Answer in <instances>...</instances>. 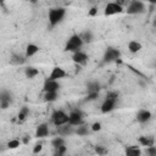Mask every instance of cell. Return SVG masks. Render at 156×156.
<instances>
[{"mask_svg": "<svg viewBox=\"0 0 156 156\" xmlns=\"http://www.w3.org/2000/svg\"><path fill=\"white\" fill-rule=\"evenodd\" d=\"M65 16H66V9H65V7L57 6V7H52V9H50L49 15H48L50 26H51V27L57 26V24L65 18Z\"/></svg>", "mask_w": 156, "mask_h": 156, "instance_id": "cell-1", "label": "cell"}, {"mask_svg": "<svg viewBox=\"0 0 156 156\" xmlns=\"http://www.w3.org/2000/svg\"><path fill=\"white\" fill-rule=\"evenodd\" d=\"M83 46V41L79 37V34H73L68 38V40L66 41L65 45V51H69V52H77L80 50V48Z\"/></svg>", "mask_w": 156, "mask_h": 156, "instance_id": "cell-2", "label": "cell"}, {"mask_svg": "<svg viewBox=\"0 0 156 156\" xmlns=\"http://www.w3.org/2000/svg\"><path fill=\"white\" fill-rule=\"evenodd\" d=\"M145 10H146L145 2H143L140 0H132L127 6L126 12L128 15H139V13H144Z\"/></svg>", "mask_w": 156, "mask_h": 156, "instance_id": "cell-3", "label": "cell"}, {"mask_svg": "<svg viewBox=\"0 0 156 156\" xmlns=\"http://www.w3.org/2000/svg\"><path fill=\"white\" fill-rule=\"evenodd\" d=\"M118 58H121V51L118 49H116V48L108 46L105 50V54H104V57H102V65L116 62Z\"/></svg>", "mask_w": 156, "mask_h": 156, "instance_id": "cell-4", "label": "cell"}, {"mask_svg": "<svg viewBox=\"0 0 156 156\" xmlns=\"http://www.w3.org/2000/svg\"><path fill=\"white\" fill-rule=\"evenodd\" d=\"M67 124L72 126V127H78V126H82L84 124V119H83V113L80 110L76 108V110H72L69 113H68V122Z\"/></svg>", "mask_w": 156, "mask_h": 156, "instance_id": "cell-5", "label": "cell"}, {"mask_svg": "<svg viewBox=\"0 0 156 156\" xmlns=\"http://www.w3.org/2000/svg\"><path fill=\"white\" fill-rule=\"evenodd\" d=\"M51 121L55 127H61L63 124H67L68 122V115L62 110H56L51 115Z\"/></svg>", "mask_w": 156, "mask_h": 156, "instance_id": "cell-6", "label": "cell"}, {"mask_svg": "<svg viewBox=\"0 0 156 156\" xmlns=\"http://www.w3.org/2000/svg\"><path fill=\"white\" fill-rule=\"evenodd\" d=\"M121 12H123V6L119 2H108L104 10L105 16H112V15L121 13Z\"/></svg>", "mask_w": 156, "mask_h": 156, "instance_id": "cell-7", "label": "cell"}, {"mask_svg": "<svg viewBox=\"0 0 156 156\" xmlns=\"http://www.w3.org/2000/svg\"><path fill=\"white\" fill-rule=\"evenodd\" d=\"M66 76H67V72H66L62 67L56 66V67H54V68L51 69V72H50L48 79H50V80H57V82H58V79H62V78H65Z\"/></svg>", "mask_w": 156, "mask_h": 156, "instance_id": "cell-8", "label": "cell"}, {"mask_svg": "<svg viewBox=\"0 0 156 156\" xmlns=\"http://www.w3.org/2000/svg\"><path fill=\"white\" fill-rule=\"evenodd\" d=\"M88 58H89L88 55L85 52H83L82 50H79V51H77V52H74L72 55V60H73V62L77 66H84V65H87Z\"/></svg>", "mask_w": 156, "mask_h": 156, "instance_id": "cell-9", "label": "cell"}, {"mask_svg": "<svg viewBox=\"0 0 156 156\" xmlns=\"http://www.w3.org/2000/svg\"><path fill=\"white\" fill-rule=\"evenodd\" d=\"M61 88V84L57 82V80H50V79H45L44 82V87H43V90L44 93H48V91H58Z\"/></svg>", "mask_w": 156, "mask_h": 156, "instance_id": "cell-10", "label": "cell"}, {"mask_svg": "<svg viewBox=\"0 0 156 156\" xmlns=\"http://www.w3.org/2000/svg\"><path fill=\"white\" fill-rule=\"evenodd\" d=\"M152 118V113L146 108H140L136 113V122L139 123H147Z\"/></svg>", "mask_w": 156, "mask_h": 156, "instance_id": "cell-11", "label": "cell"}, {"mask_svg": "<svg viewBox=\"0 0 156 156\" xmlns=\"http://www.w3.org/2000/svg\"><path fill=\"white\" fill-rule=\"evenodd\" d=\"M116 104H117V101H115V100L105 99V100H104V102L101 104L100 110H101V112H102V113H108V112H111L112 110H115Z\"/></svg>", "mask_w": 156, "mask_h": 156, "instance_id": "cell-12", "label": "cell"}, {"mask_svg": "<svg viewBox=\"0 0 156 156\" xmlns=\"http://www.w3.org/2000/svg\"><path fill=\"white\" fill-rule=\"evenodd\" d=\"M49 135V126L46 123H41L35 129V136L37 138H45Z\"/></svg>", "mask_w": 156, "mask_h": 156, "instance_id": "cell-13", "label": "cell"}, {"mask_svg": "<svg viewBox=\"0 0 156 156\" xmlns=\"http://www.w3.org/2000/svg\"><path fill=\"white\" fill-rule=\"evenodd\" d=\"M138 143L141 145V146H145V147H149V146H154L155 145V140L152 136H145V135H141L138 138Z\"/></svg>", "mask_w": 156, "mask_h": 156, "instance_id": "cell-14", "label": "cell"}, {"mask_svg": "<svg viewBox=\"0 0 156 156\" xmlns=\"http://www.w3.org/2000/svg\"><path fill=\"white\" fill-rule=\"evenodd\" d=\"M38 51H39V46H38L37 44L29 43V44L26 46V54H24V56H26V58H27V57H32V56H34Z\"/></svg>", "mask_w": 156, "mask_h": 156, "instance_id": "cell-15", "label": "cell"}, {"mask_svg": "<svg viewBox=\"0 0 156 156\" xmlns=\"http://www.w3.org/2000/svg\"><path fill=\"white\" fill-rule=\"evenodd\" d=\"M127 48H128V51H129V52L136 54V52H139V51L141 50L143 46H141V44H140L139 41H136V40H130V41L128 43Z\"/></svg>", "mask_w": 156, "mask_h": 156, "instance_id": "cell-16", "label": "cell"}, {"mask_svg": "<svg viewBox=\"0 0 156 156\" xmlns=\"http://www.w3.org/2000/svg\"><path fill=\"white\" fill-rule=\"evenodd\" d=\"M124 154H126V156H141V151L136 145H130V146L126 147Z\"/></svg>", "mask_w": 156, "mask_h": 156, "instance_id": "cell-17", "label": "cell"}, {"mask_svg": "<svg viewBox=\"0 0 156 156\" xmlns=\"http://www.w3.org/2000/svg\"><path fill=\"white\" fill-rule=\"evenodd\" d=\"M26 62V56H22L20 54H13L10 58V63L11 65H16V66H20V65H23Z\"/></svg>", "mask_w": 156, "mask_h": 156, "instance_id": "cell-18", "label": "cell"}, {"mask_svg": "<svg viewBox=\"0 0 156 156\" xmlns=\"http://www.w3.org/2000/svg\"><path fill=\"white\" fill-rule=\"evenodd\" d=\"M57 130H58V134H60L61 136L68 135V134H73V133H74L73 127L69 126V124H63V126H61V127H57Z\"/></svg>", "mask_w": 156, "mask_h": 156, "instance_id": "cell-19", "label": "cell"}, {"mask_svg": "<svg viewBox=\"0 0 156 156\" xmlns=\"http://www.w3.org/2000/svg\"><path fill=\"white\" fill-rule=\"evenodd\" d=\"M83 44H89L94 40V35H93V32L91 30H84L82 34H79Z\"/></svg>", "mask_w": 156, "mask_h": 156, "instance_id": "cell-20", "label": "cell"}, {"mask_svg": "<svg viewBox=\"0 0 156 156\" xmlns=\"http://www.w3.org/2000/svg\"><path fill=\"white\" fill-rule=\"evenodd\" d=\"M39 74V69L37 68V67H34V66H29V67H27L26 69H24V76L27 77V78H29V79H33L34 77H37Z\"/></svg>", "mask_w": 156, "mask_h": 156, "instance_id": "cell-21", "label": "cell"}, {"mask_svg": "<svg viewBox=\"0 0 156 156\" xmlns=\"http://www.w3.org/2000/svg\"><path fill=\"white\" fill-rule=\"evenodd\" d=\"M87 89H88V93H99L101 89V85L98 80H93L87 84Z\"/></svg>", "mask_w": 156, "mask_h": 156, "instance_id": "cell-22", "label": "cell"}, {"mask_svg": "<svg viewBox=\"0 0 156 156\" xmlns=\"http://www.w3.org/2000/svg\"><path fill=\"white\" fill-rule=\"evenodd\" d=\"M44 100L46 102H54L57 100L58 98V91H48V93H44Z\"/></svg>", "mask_w": 156, "mask_h": 156, "instance_id": "cell-23", "label": "cell"}, {"mask_svg": "<svg viewBox=\"0 0 156 156\" xmlns=\"http://www.w3.org/2000/svg\"><path fill=\"white\" fill-rule=\"evenodd\" d=\"M28 115H29V107L23 106V107L20 110L18 115H17V119H18V122H23V121L28 117Z\"/></svg>", "mask_w": 156, "mask_h": 156, "instance_id": "cell-24", "label": "cell"}, {"mask_svg": "<svg viewBox=\"0 0 156 156\" xmlns=\"http://www.w3.org/2000/svg\"><path fill=\"white\" fill-rule=\"evenodd\" d=\"M74 133H76L77 135H79V136H85V135L89 134V129H88V127H87L85 124H82V126L76 127Z\"/></svg>", "mask_w": 156, "mask_h": 156, "instance_id": "cell-25", "label": "cell"}, {"mask_svg": "<svg viewBox=\"0 0 156 156\" xmlns=\"http://www.w3.org/2000/svg\"><path fill=\"white\" fill-rule=\"evenodd\" d=\"M65 144H66V140H65V138H62L61 135L55 136V138L51 140V145L54 146V149H56V147H58V146H62V145H65Z\"/></svg>", "mask_w": 156, "mask_h": 156, "instance_id": "cell-26", "label": "cell"}, {"mask_svg": "<svg viewBox=\"0 0 156 156\" xmlns=\"http://www.w3.org/2000/svg\"><path fill=\"white\" fill-rule=\"evenodd\" d=\"M94 151L98 154V156H105V155H107V149L105 147V146H102V145H96V146H94Z\"/></svg>", "mask_w": 156, "mask_h": 156, "instance_id": "cell-27", "label": "cell"}, {"mask_svg": "<svg viewBox=\"0 0 156 156\" xmlns=\"http://www.w3.org/2000/svg\"><path fill=\"white\" fill-rule=\"evenodd\" d=\"M20 145H21V140H18V139H11V140H9V143H7V149L15 150V149L20 147Z\"/></svg>", "mask_w": 156, "mask_h": 156, "instance_id": "cell-28", "label": "cell"}, {"mask_svg": "<svg viewBox=\"0 0 156 156\" xmlns=\"http://www.w3.org/2000/svg\"><path fill=\"white\" fill-rule=\"evenodd\" d=\"M66 152H67V147H66V145H62V146H58L55 149L54 156H65Z\"/></svg>", "mask_w": 156, "mask_h": 156, "instance_id": "cell-29", "label": "cell"}, {"mask_svg": "<svg viewBox=\"0 0 156 156\" xmlns=\"http://www.w3.org/2000/svg\"><path fill=\"white\" fill-rule=\"evenodd\" d=\"M0 101H10L11 102V94L7 90L0 91Z\"/></svg>", "mask_w": 156, "mask_h": 156, "instance_id": "cell-30", "label": "cell"}, {"mask_svg": "<svg viewBox=\"0 0 156 156\" xmlns=\"http://www.w3.org/2000/svg\"><path fill=\"white\" fill-rule=\"evenodd\" d=\"M98 98H99V93H88L87 98H85V101H94Z\"/></svg>", "mask_w": 156, "mask_h": 156, "instance_id": "cell-31", "label": "cell"}, {"mask_svg": "<svg viewBox=\"0 0 156 156\" xmlns=\"http://www.w3.org/2000/svg\"><path fill=\"white\" fill-rule=\"evenodd\" d=\"M106 99L117 101V100H118V93H117V91H108V93L106 94Z\"/></svg>", "mask_w": 156, "mask_h": 156, "instance_id": "cell-32", "label": "cell"}, {"mask_svg": "<svg viewBox=\"0 0 156 156\" xmlns=\"http://www.w3.org/2000/svg\"><path fill=\"white\" fill-rule=\"evenodd\" d=\"M41 150H43V144H41V143H38V144H35V145L33 146V154H34V155L40 154Z\"/></svg>", "mask_w": 156, "mask_h": 156, "instance_id": "cell-33", "label": "cell"}, {"mask_svg": "<svg viewBox=\"0 0 156 156\" xmlns=\"http://www.w3.org/2000/svg\"><path fill=\"white\" fill-rule=\"evenodd\" d=\"M101 123L100 122H94L91 126H90V129H91V132H99V130H101Z\"/></svg>", "mask_w": 156, "mask_h": 156, "instance_id": "cell-34", "label": "cell"}, {"mask_svg": "<svg viewBox=\"0 0 156 156\" xmlns=\"http://www.w3.org/2000/svg\"><path fill=\"white\" fill-rule=\"evenodd\" d=\"M146 152H147L149 156H156V146L154 145V146L146 147Z\"/></svg>", "mask_w": 156, "mask_h": 156, "instance_id": "cell-35", "label": "cell"}, {"mask_svg": "<svg viewBox=\"0 0 156 156\" xmlns=\"http://www.w3.org/2000/svg\"><path fill=\"white\" fill-rule=\"evenodd\" d=\"M88 15H89L90 17H94V16H96V15H98V7H96V6H93V7H90V10L88 11Z\"/></svg>", "mask_w": 156, "mask_h": 156, "instance_id": "cell-36", "label": "cell"}, {"mask_svg": "<svg viewBox=\"0 0 156 156\" xmlns=\"http://www.w3.org/2000/svg\"><path fill=\"white\" fill-rule=\"evenodd\" d=\"M10 101H0V108H2V110H6V108H9L10 107Z\"/></svg>", "mask_w": 156, "mask_h": 156, "instance_id": "cell-37", "label": "cell"}, {"mask_svg": "<svg viewBox=\"0 0 156 156\" xmlns=\"http://www.w3.org/2000/svg\"><path fill=\"white\" fill-rule=\"evenodd\" d=\"M22 143L27 145V144L29 143V136H27V135H24V136H23V139H22Z\"/></svg>", "mask_w": 156, "mask_h": 156, "instance_id": "cell-38", "label": "cell"}, {"mask_svg": "<svg viewBox=\"0 0 156 156\" xmlns=\"http://www.w3.org/2000/svg\"><path fill=\"white\" fill-rule=\"evenodd\" d=\"M0 150H1V144H0Z\"/></svg>", "mask_w": 156, "mask_h": 156, "instance_id": "cell-39", "label": "cell"}]
</instances>
